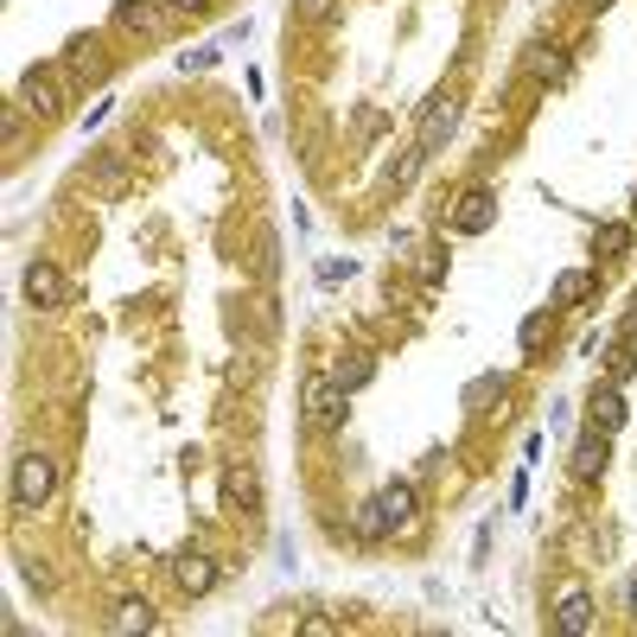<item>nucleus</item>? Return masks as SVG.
<instances>
[{
    "instance_id": "f257e3e1",
    "label": "nucleus",
    "mask_w": 637,
    "mask_h": 637,
    "mask_svg": "<svg viewBox=\"0 0 637 637\" xmlns=\"http://www.w3.org/2000/svg\"><path fill=\"white\" fill-rule=\"evenodd\" d=\"M300 409H306V427H344V414H351V389L338 382L332 370H312L300 382Z\"/></svg>"
},
{
    "instance_id": "f03ea898",
    "label": "nucleus",
    "mask_w": 637,
    "mask_h": 637,
    "mask_svg": "<svg viewBox=\"0 0 637 637\" xmlns=\"http://www.w3.org/2000/svg\"><path fill=\"white\" fill-rule=\"evenodd\" d=\"M51 485H58V472H51L45 452H20V459H13V504H20V510H38V504L51 497Z\"/></svg>"
},
{
    "instance_id": "7ed1b4c3",
    "label": "nucleus",
    "mask_w": 637,
    "mask_h": 637,
    "mask_svg": "<svg viewBox=\"0 0 637 637\" xmlns=\"http://www.w3.org/2000/svg\"><path fill=\"white\" fill-rule=\"evenodd\" d=\"M20 103L33 115H45V121H58V115L71 109V96H64V76L45 71V64H33V71L20 76Z\"/></svg>"
},
{
    "instance_id": "20e7f679",
    "label": "nucleus",
    "mask_w": 637,
    "mask_h": 637,
    "mask_svg": "<svg viewBox=\"0 0 637 637\" xmlns=\"http://www.w3.org/2000/svg\"><path fill=\"white\" fill-rule=\"evenodd\" d=\"M452 128H459V96H452V90H434V96L421 103V141H414V148L440 153L452 141Z\"/></svg>"
},
{
    "instance_id": "39448f33",
    "label": "nucleus",
    "mask_w": 637,
    "mask_h": 637,
    "mask_svg": "<svg viewBox=\"0 0 637 637\" xmlns=\"http://www.w3.org/2000/svg\"><path fill=\"white\" fill-rule=\"evenodd\" d=\"M166 13H173L166 0H115V26H128V33H141V38H166L173 33Z\"/></svg>"
},
{
    "instance_id": "423d86ee",
    "label": "nucleus",
    "mask_w": 637,
    "mask_h": 637,
    "mask_svg": "<svg viewBox=\"0 0 637 637\" xmlns=\"http://www.w3.org/2000/svg\"><path fill=\"white\" fill-rule=\"evenodd\" d=\"M224 504L229 510H243V517L262 510V472H256L249 459H229L224 465Z\"/></svg>"
},
{
    "instance_id": "0eeeda50",
    "label": "nucleus",
    "mask_w": 637,
    "mask_h": 637,
    "mask_svg": "<svg viewBox=\"0 0 637 637\" xmlns=\"http://www.w3.org/2000/svg\"><path fill=\"white\" fill-rule=\"evenodd\" d=\"M497 224V198H491L485 186H472V191H459V204H452V229L459 236H479V229Z\"/></svg>"
},
{
    "instance_id": "6e6552de",
    "label": "nucleus",
    "mask_w": 637,
    "mask_h": 637,
    "mask_svg": "<svg viewBox=\"0 0 637 637\" xmlns=\"http://www.w3.org/2000/svg\"><path fill=\"white\" fill-rule=\"evenodd\" d=\"M632 421V409H625V389L618 382H600L593 396H587V427H600V434H618Z\"/></svg>"
},
{
    "instance_id": "1a4fd4ad",
    "label": "nucleus",
    "mask_w": 637,
    "mask_h": 637,
    "mask_svg": "<svg viewBox=\"0 0 637 637\" xmlns=\"http://www.w3.org/2000/svg\"><path fill=\"white\" fill-rule=\"evenodd\" d=\"M173 580H179L186 600H204V593L224 580V562H211V555H179V562H173Z\"/></svg>"
},
{
    "instance_id": "9d476101",
    "label": "nucleus",
    "mask_w": 637,
    "mask_h": 637,
    "mask_svg": "<svg viewBox=\"0 0 637 637\" xmlns=\"http://www.w3.org/2000/svg\"><path fill=\"white\" fill-rule=\"evenodd\" d=\"M605 440H612V434H600V427H587V434L574 440V479H587V485L605 479Z\"/></svg>"
},
{
    "instance_id": "9b49d317",
    "label": "nucleus",
    "mask_w": 637,
    "mask_h": 637,
    "mask_svg": "<svg viewBox=\"0 0 637 637\" xmlns=\"http://www.w3.org/2000/svg\"><path fill=\"white\" fill-rule=\"evenodd\" d=\"M351 535H357V542H382V535H396L389 510H382V497H364V504L351 510Z\"/></svg>"
},
{
    "instance_id": "f8f14e48",
    "label": "nucleus",
    "mask_w": 637,
    "mask_h": 637,
    "mask_svg": "<svg viewBox=\"0 0 637 637\" xmlns=\"http://www.w3.org/2000/svg\"><path fill=\"white\" fill-rule=\"evenodd\" d=\"M26 300L33 306H64V274L51 262H33L26 268Z\"/></svg>"
},
{
    "instance_id": "ddd939ff",
    "label": "nucleus",
    "mask_w": 637,
    "mask_h": 637,
    "mask_svg": "<svg viewBox=\"0 0 637 637\" xmlns=\"http://www.w3.org/2000/svg\"><path fill=\"white\" fill-rule=\"evenodd\" d=\"M529 76H542L548 90H562V83H567V51H562V45H548V38H542V45H529Z\"/></svg>"
},
{
    "instance_id": "4468645a",
    "label": "nucleus",
    "mask_w": 637,
    "mask_h": 637,
    "mask_svg": "<svg viewBox=\"0 0 637 637\" xmlns=\"http://www.w3.org/2000/svg\"><path fill=\"white\" fill-rule=\"evenodd\" d=\"M376 497H382V510H389V523H396V529H409V523H414V510H421V497H414V485H409V479L382 485Z\"/></svg>"
},
{
    "instance_id": "2eb2a0df",
    "label": "nucleus",
    "mask_w": 637,
    "mask_h": 637,
    "mask_svg": "<svg viewBox=\"0 0 637 637\" xmlns=\"http://www.w3.org/2000/svg\"><path fill=\"white\" fill-rule=\"evenodd\" d=\"M555 632H562V637L593 632V600H587V593H567V600L555 605Z\"/></svg>"
},
{
    "instance_id": "dca6fc26",
    "label": "nucleus",
    "mask_w": 637,
    "mask_h": 637,
    "mask_svg": "<svg viewBox=\"0 0 637 637\" xmlns=\"http://www.w3.org/2000/svg\"><path fill=\"white\" fill-rule=\"evenodd\" d=\"M64 64H71L76 76H90V83H96V76H103V45H96V33H76L71 51H64Z\"/></svg>"
},
{
    "instance_id": "f3484780",
    "label": "nucleus",
    "mask_w": 637,
    "mask_h": 637,
    "mask_svg": "<svg viewBox=\"0 0 637 637\" xmlns=\"http://www.w3.org/2000/svg\"><path fill=\"white\" fill-rule=\"evenodd\" d=\"M587 294H593V274H587V268H567V274H555V287H548V306L562 312V306L587 300Z\"/></svg>"
},
{
    "instance_id": "a211bd4d",
    "label": "nucleus",
    "mask_w": 637,
    "mask_h": 637,
    "mask_svg": "<svg viewBox=\"0 0 637 637\" xmlns=\"http://www.w3.org/2000/svg\"><path fill=\"white\" fill-rule=\"evenodd\" d=\"M625 249H632V224H600V229H593V256L618 262Z\"/></svg>"
},
{
    "instance_id": "6ab92c4d",
    "label": "nucleus",
    "mask_w": 637,
    "mask_h": 637,
    "mask_svg": "<svg viewBox=\"0 0 637 637\" xmlns=\"http://www.w3.org/2000/svg\"><path fill=\"white\" fill-rule=\"evenodd\" d=\"M548 338H555V306H548V312H529V319H523V332H517V344H523L529 357H535V351H542Z\"/></svg>"
},
{
    "instance_id": "aec40b11",
    "label": "nucleus",
    "mask_w": 637,
    "mask_h": 637,
    "mask_svg": "<svg viewBox=\"0 0 637 637\" xmlns=\"http://www.w3.org/2000/svg\"><path fill=\"white\" fill-rule=\"evenodd\" d=\"M421 160H427V148H409L396 166H389V173H382V191H409V179L421 173Z\"/></svg>"
},
{
    "instance_id": "412c9836",
    "label": "nucleus",
    "mask_w": 637,
    "mask_h": 637,
    "mask_svg": "<svg viewBox=\"0 0 637 637\" xmlns=\"http://www.w3.org/2000/svg\"><path fill=\"white\" fill-rule=\"evenodd\" d=\"M115 625H121V632H153L160 618H153L148 600H121V605H115Z\"/></svg>"
},
{
    "instance_id": "4be33fe9",
    "label": "nucleus",
    "mask_w": 637,
    "mask_h": 637,
    "mask_svg": "<svg viewBox=\"0 0 637 637\" xmlns=\"http://www.w3.org/2000/svg\"><path fill=\"white\" fill-rule=\"evenodd\" d=\"M376 376V357H364V351H357V357H344V364H338V382H344V389H364V382H370Z\"/></svg>"
},
{
    "instance_id": "5701e85b",
    "label": "nucleus",
    "mask_w": 637,
    "mask_h": 637,
    "mask_svg": "<svg viewBox=\"0 0 637 637\" xmlns=\"http://www.w3.org/2000/svg\"><path fill=\"white\" fill-rule=\"evenodd\" d=\"M294 13H300V20H312V26H319V20H332V0H294Z\"/></svg>"
},
{
    "instance_id": "b1692460",
    "label": "nucleus",
    "mask_w": 637,
    "mask_h": 637,
    "mask_svg": "<svg viewBox=\"0 0 637 637\" xmlns=\"http://www.w3.org/2000/svg\"><path fill=\"white\" fill-rule=\"evenodd\" d=\"M173 13H186V20H198V13H211V0H166Z\"/></svg>"
},
{
    "instance_id": "393cba45",
    "label": "nucleus",
    "mask_w": 637,
    "mask_h": 637,
    "mask_svg": "<svg viewBox=\"0 0 637 637\" xmlns=\"http://www.w3.org/2000/svg\"><path fill=\"white\" fill-rule=\"evenodd\" d=\"M580 7H587V13H605V7H612V0H580Z\"/></svg>"
},
{
    "instance_id": "a878e982",
    "label": "nucleus",
    "mask_w": 637,
    "mask_h": 637,
    "mask_svg": "<svg viewBox=\"0 0 637 637\" xmlns=\"http://www.w3.org/2000/svg\"><path fill=\"white\" fill-rule=\"evenodd\" d=\"M625 605H632V612H637V580H632V587H625Z\"/></svg>"
}]
</instances>
